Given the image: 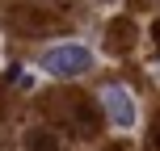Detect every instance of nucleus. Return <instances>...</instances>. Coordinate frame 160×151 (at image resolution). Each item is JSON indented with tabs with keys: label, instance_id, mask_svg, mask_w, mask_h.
<instances>
[{
	"label": "nucleus",
	"instance_id": "nucleus-1",
	"mask_svg": "<svg viewBox=\"0 0 160 151\" xmlns=\"http://www.w3.org/2000/svg\"><path fill=\"white\" fill-rule=\"evenodd\" d=\"M93 67V50L80 46V42H63V46H51L42 55V72L55 76V80H76Z\"/></svg>",
	"mask_w": 160,
	"mask_h": 151
},
{
	"label": "nucleus",
	"instance_id": "nucleus-2",
	"mask_svg": "<svg viewBox=\"0 0 160 151\" xmlns=\"http://www.w3.org/2000/svg\"><path fill=\"white\" fill-rule=\"evenodd\" d=\"M101 101H105V113H110V122H114V126H122V130H131V126H135V101H131V92H127V88L110 84V88L101 92Z\"/></svg>",
	"mask_w": 160,
	"mask_h": 151
},
{
	"label": "nucleus",
	"instance_id": "nucleus-3",
	"mask_svg": "<svg viewBox=\"0 0 160 151\" xmlns=\"http://www.w3.org/2000/svg\"><path fill=\"white\" fill-rule=\"evenodd\" d=\"M25 143H30V151H59V139L51 134V130H34Z\"/></svg>",
	"mask_w": 160,
	"mask_h": 151
},
{
	"label": "nucleus",
	"instance_id": "nucleus-4",
	"mask_svg": "<svg viewBox=\"0 0 160 151\" xmlns=\"http://www.w3.org/2000/svg\"><path fill=\"white\" fill-rule=\"evenodd\" d=\"M152 38H156V50H160V21L152 25Z\"/></svg>",
	"mask_w": 160,
	"mask_h": 151
},
{
	"label": "nucleus",
	"instance_id": "nucleus-5",
	"mask_svg": "<svg viewBox=\"0 0 160 151\" xmlns=\"http://www.w3.org/2000/svg\"><path fill=\"white\" fill-rule=\"evenodd\" d=\"M152 139H156V147H160V118H156V126H152Z\"/></svg>",
	"mask_w": 160,
	"mask_h": 151
}]
</instances>
